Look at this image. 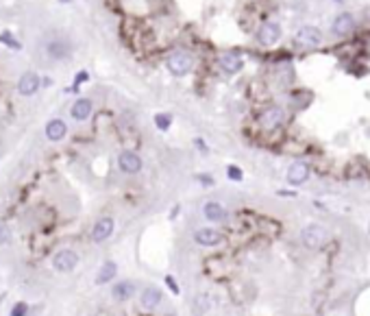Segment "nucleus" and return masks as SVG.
Segmentation results:
<instances>
[{"label": "nucleus", "mask_w": 370, "mask_h": 316, "mask_svg": "<svg viewBox=\"0 0 370 316\" xmlns=\"http://www.w3.org/2000/svg\"><path fill=\"white\" fill-rule=\"evenodd\" d=\"M322 42H325V37H322V31L318 26L307 24V26H301V29L294 33V44L303 50H314V48H318Z\"/></svg>", "instance_id": "f257e3e1"}, {"label": "nucleus", "mask_w": 370, "mask_h": 316, "mask_svg": "<svg viewBox=\"0 0 370 316\" xmlns=\"http://www.w3.org/2000/svg\"><path fill=\"white\" fill-rule=\"evenodd\" d=\"M166 65H168L170 74L185 76V74H190V72H192V68H194V59H192L188 52L179 50V52H172V55L168 57V63Z\"/></svg>", "instance_id": "f03ea898"}, {"label": "nucleus", "mask_w": 370, "mask_h": 316, "mask_svg": "<svg viewBox=\"0 0 370 316\" xmlns=\"http://www.w3.org/2000/svg\"><path fill=\"white\" fill-rule=\"evenodd\" d=\"M301 240H303V245L309 247V249H320L327 242V229L322 225L312 222V225H307L301 231Z\"/></svg>", "instance_id": "7ed1b4c3"}, {"label": "nucleus", "mask_w": 370, "mask_h": 316, "mask_svg": "<svg viewBox=\"0 0 370 316\" xmlns=\"http://www.w3.org/2000/svg\"><path fill=\"white\" fill-rule=\"evenodd\" d=\"M283 122H286V111H283L281 107H276V105H272V107H266L259 114V124L266 131L279 129Z\"/></svg>", "instance_id": "20e7f679"}, {"label": "nucleus", "mask_w": 370, "mask_h": 316, "mask_svg": "<svg viewBox=\"0 0 370 316\" xmlns=\"http://www.w3.org/2000/svg\"><path fill=\"white\" fill-rule=\"evenodd\" d=\"M76 264H78V255L72 251V249H61V251H57L55 258H52V268L59 273L74 271Z\"/></svg>", "instance_id": "39448f33"}, {"label": "nucleus", "mask_w": 370, "mask_h": 316, "mask_svg": "<svg viewBox=\"0 0 370 316\" xmlns=\"http://www.w3.org/2000/svg\"><path fill=\"white\" fill-rule=\"evenodd\" d=\"M281 39V26L276 22H263L257 29V42L261 46H274Z\"/></svg>", "instance_id": "423d86ee"}, {"label": "nucleus", "mask_w": 370, "mask_h": 316, "mask_svg": "<svg viewBox=\"0 0 370 316\" xmlns=\"http://www.w3.org/2000/svg\"><path fill=\"white\" fill-rule=\"evenodd\" d=\"M118 166H120L122 173L135 175V173L142 170V160H140L137 153H133V150H122L120 157H118Z\"/></svg>", "instance_id": "0eeeda50"}, {"label": "nucleus", "mask_w": 370, "mask_h": 316, "mask_svg": "<svg viewBox=\"0 0 370 316\" xmlns=\"http://www.w3.org/2000/svg\"><path fill=\"white\" fill-rule=\"evenodd\" d=\"M331 31L335 33V35H340V37H344V35H351V33L355 31V18H353V13H340V16H335L333 18V22H331Z\"/></svg>", "instance_id": "6e6552de"}, {"label": "nucleus", "mask_w": 370, "mask_h": 316, "mask_svg": "<svg viewBox=\"0 0 370 316\" xmlns=\"http://www.w3.org/2000/svg\"><path fill=\"white\" fill-rule=\"evenodd\" d=\"M111 233H114V218H111V216H105V218L96 220L94 229H91V240H94V242H105Z\"/></svg>", "instance_id": "1a4fd4ad"}, {"label": "nucleus", "mask_w": 370, "mask_h": 316, "mask_svg": "<svg viewBox=\"0 0 370 316\" xmlns=\"http://www.w3.org/2000/svg\"><path fill=\"white\" fill-rule=\"evenodd\" d=\"M309 179V166L305 162H294L292 166L288 168V181L292 183V186H301V183H305Z\"/></svg>", "instance_id": "9d476101"}, {"label": "nucleus", "mask_w": 370, "mask_h": 316, "mask_svg": "<svg viewBox=\"0 0 370 316\" xmlns=\"http://www.w3.org/2000/svg\"><path fill=\"white\" fill-rule=\"evenodd\" d=\"M39 88V76L35 74V72H24L22 76H20L18 81V92L22 96H33Z\"/></svg>", "instance_id": "9b49d317"}, {"label": "nucleus", "mask_w": 370, "mask_h": 316, "mask_svg": "<svg viewBox=\"0 0 370 316\" xmlns=\"http://www.w3.org/2000/svg\"><path fill=\"white\" fill-rule=\"evenodd\" d=\"M218 65H220L224 72H229V74H235V72L242 70L244 61L235 55V52H222V55L218 57Z\"/></svg>", "instance_id": "f8f14e48"}, {"label": "nucleus", "mask_w": 370, "mask_h": 316, "mask_svg": "<svg viewBox=\"0 0 370 316\" xmlns=\"http://www.w3.org/2000/svg\"><path fill=\"white\" fill-rule=\"evenodd\" d=\"M220 238H222L220 231H216V229H209V227L198 229V231L194 233V240L201 247H216L218 242H220Z\"/></svg>", "instance_id": "ddd939ff"}, {"label": "nucleus", "mask_w": 370, "mask_h": 316, "mask_svg": "<svg viewBox=\"0 0 370 316\" xmlns=\"http://www.w3.org/2000/svg\"><path fill=\"white\" fill-rule=\"evenodd\" d=\"M46 55L50 59H65L70 55V46L63 42V39H50L46 44Z\"/></svg>", "instance_id": "4468645a"}, {"label": "nucleus", "mask_w": 370, "mask_h": 316, "mask_svg": "<svg viewBox=\"0 0 370 316\" xmlns=\"http://www.w3.org/2000/svg\"><path fill=\"white\" fill-rule=\"evenodd\" d=\"M65 133H68V127H65V122L59 120V118H55V120H50L48 124H46V137H48L50 142L63 140Z\"/></svg>", "instance_id": "2eb2a0df"}, {"label": "nucleus", "mask_w": 370, "mask_h": 316, "mask_svg": "<svg viewBox=\"0 0 370 316\" xmlns=\"http://www.w3.org/2000/svg\"><path fill=\"white\" fill-rule=\"evenodd\" d=\"M203 216L207 220H211V222H218V220H224L227 212H224V207L218 201H207L203 205Z\"/></svg>", "instance_id": "dca6fc26"}, {"label": "nucleus", "mask_w": 370, "mask_h": 316, "mask_svg": "<svg viewBox=\"0 0 370 316\" xmlns=\"http://www.w3.org/2000/svg\"><path fill=\"white\" fill-rule=\"evenodd\" d=\"M70 114H72V118L74 120H87L89 118V114H91V101L89 98H78V101L72 105V109H70Z\"/></svg>", "instance_id": "f3484780"}, {"label": "nucleus", "mask_w": 370, "mask_h": 316, "mask_svg": "<svg viewBox=\"0 0 370 316\" xmlns=\"http://www.w3.org/2000/svg\"><path fill=\"white\" fill-rule=\"evenodd\" d=\"M140 301H142V305L146 307V310H153V307L159 305V301H161V292L157 290V288L148 286V288H144V290H142Z\"/></svg>", "instance_id": "a211bd4d"}, {"label": "nucleus", "mask_w": 370, "mask_h": 316, "mask_svg": "<svg viewBox=\"0 0 370 316\" xmlns=\"http://www.w3.org/2000/svg\"><path fill=\"white\" fill-rule=\"evenodd\" d=\"M133 284H131V281H120V284H116L114 288H111V294H114V299L116 301H129L131 297H133Z\"/></svg>", "instance_id": "6ab92c4d"}, {"label": "nucleus", "mask_w": 370, "mask_h": 316, "mask_svg": "<svg viewBox=\"0 0 370 316\" xmlns=\"http://www.w3.org/2000/svg\"><path fill=\"white\" fill-rule=\"evenodd\" d=\"M116 271H118V266L114 264V262H105V264L101 266V271H98V275H96V284H107V281H111L116 277Z\"/></svg>", "instance_id": "aec40b11"}, {"label": "nucleus", "mask_w": 370, "mask_h": 316, "mask_svg": "<svg viewBox=\"0 0 370 316\" xmlns=\"http://www.w3.org/2000/svg\"><path fill=\"white\" fill-rule=\"evenodd\" d=\"M155 124H157V127H159L161 131H168L170 124H172V116H170V114H157V116H155Z\"/></svg>", "instance_id": "412c9836"}, {"label": "nucleus", "mask_w": 370, "mask_h": 316, "mask_svg": "<svg viewBox=\"0 0 370 316\" xmlns=\"http://www.w3.org/2000/svg\"><path fill=\"white\" fill-rule=\"evenodd\" d=\"M207 307H209L207 294H198V299H196V316H203L205 312H207Z\"/></svg>", "instance_id": "4be33fe9"}, {"label": "nucleus", "mask_w": 370, "mask_h": 316, "mask_svg": "<svg viewBox=\"0 0 370 316\" xmlns=\"http://www.w3.org/2000/svg\"><path fill=\"white\" fill-rule=\"evenodd\" d=\"M0 42H5L7 46H11L13 50H20V48H22V44H20L18 39H13L11 35H7V33H3V35H0Z\"/></svg>", "instance_id": "5701e85b"}, {"label": "nucleus", "mask_w": 370, "mask_h": 316, "mask_svg": "<svg viewBox=\"0 0 370 316\" xmlns=\"http://www.w3.org/2000/svg\"><path fill=\"white\" fill-rule=\"evenodd\" d=\"M227 177H229V179H233V181H242V170L237 166H229L227 168Z\"/></svg>", "instance_id": "b1692460"}, {"label": "nucleus", "mask_w": 370, "mask_h": 316, "mask_svg": "<svg viewBox=\"0 0 370 316\" xmlns=\"http://www.w3.org/2000/svg\"><path fill=\"white\" fill-rule=\"evenodd\" d=\"M26 312H29V305H26V303H16V307L11 310V316H26Z\"/></svg>", "instance_id": "393cba45"}, {"label": "nucleus", "mask_w": 370, "mask_h": 316, "mask_svg": "<svg viewBox=\"0 0 370 316\" xmlns=\"http://www.w3.org/2000/svg\"><path fill=\"white\" fill-rule=\"evenodd\" d=\"M7 242H11V231L5 225H0V245H7Z\"/></svg>", "instance_id": "a878e982"}, {"label": "nucleus", "mask_w": 370, "mask_h": 316, "mask_svg": "<svg viewBox=\"0 0 370 316\" xmlns=\"http://www.w3.org/2000/svg\"><path fill=\"white\" fill-rule=\"evenodd\" d=\"M166 284L170 286V290H172V292H179V286H176V281L172 277H166Z\"/></svg>", "instance_id": "bb28decb"}, {"label": "nucleus", "mask_w": 370, "mask_h": 316, "mask_svg": "<svg viewBox=\"0 0 370 316\" xmlns=\"http://www.w3.org/2000/svg\"><path fill=\"white\" fill-rule=\"evenodd\" d=\"M85 78H87V72H78V74H76V83L85 81Z\"/></svg>", "instance_id": "cd10ccee"}, {"label": "nucleus", "mask_w": 370, "mask_h": 316, "mask_svg": "<svg viewBox=\"0 0 370 316\" xmlns=\"http://www.w3.org/2000/svg\"><path fill=\"white\" fill-rule=\"evenodd\" d=\"M61 3H70V0H61Z\"/></svg>", "instance_id": "c85d7f7f"}, {"label": "nucleus", "mask_w": 370, "mask_h": 316, "mask_svg": "<svg viewBox=\"0 0 370 316\" xmlns=\"http://www.w3.org/2000/svg\"><path fill=\"white\" fill-rule=\"evenodd\" d=\"M335 3H342V0H335Z\"/></svg>", "instance_id": "c756f323"}, {"label": "nucleus", "mask_w": 370, "mask_h": 316, "mask_svg": "<svg viewBox=\"0 0 370 316\" xmlns=\"http://www.w3.org/2000/svg\"><path fill=\"white\" fill-rule=\"evenodd\" d=\"M0 225H3V222H0Z\"/></svg>", "instance_id": "7c9ffc66"}]
</instances>
